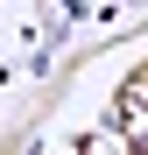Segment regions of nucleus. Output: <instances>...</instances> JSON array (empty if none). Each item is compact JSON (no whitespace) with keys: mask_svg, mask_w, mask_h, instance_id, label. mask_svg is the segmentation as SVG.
<instances>
[{"mask_svg":"<svg viewBox=\"0 0 148 155\" xmlns=\"http://www.w3.org/2000/svg\"><path fill=\"white\" fill-rule=\"evenodd\" d=\"M120 106H127V141L148 155V71L127 78V92H120Z\"/></svg>","mask_w":148,"mask_h":155,"instance_id":"f257e3e1","label":"nucleus"}]
</instances>
